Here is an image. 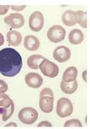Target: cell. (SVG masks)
<instances>
[{
  "label": "cell",
  "instance_id": "cell-21",
  "mask_svg": "<svg viewBox=\"0 0 90 129\" xmlns=\"http://www.w3.org/2000/svg\"><path fill=\"white\" fill-rule=\"evenodd\" d=\"M64 126L65 127H82V124L80 121L79 119H72L70 120L67 121L65 122Z\"/></svg>",
  "mask_w": 90,
  "mask_h": 129
},
{
  "label": "cell",
  "instance_id": "cell-1",
  "mask_svg": "<svg viewBox=\"0 0 90 129\" xmlns=\"http://www.w3.org/2000/svg\"><path fill=\"white\" fill-rule=\"evenodd\" d=\"M22 59L19 53L12 48L0 50V73L5 77H15L21 71Z\"/></svg>",
  "mask_w": 90,
  "mask_h": 129
},
{
  "label": "cell",
  "instance_id": "cell-7",
  "mask_svg": "<svg viewBox=\"0 0 90 129\" xmlns=\"http://www.w3.org/2000/svg\"><path fill=\"white\" fill-rule=\"evenodd\" d=\"M44 25V17L40 12L36 11L30 15L29 26L32 31L37 32L42 30Z\"/></svg>",
  "mask_w": 90,
  "mask_h": 129
},
{
  "label": "cell",
  "instance_id": "cell-16",
  "mask_svg": "<svg viewBox=\"0 0 90 129\" xmlns=\"http://www.w3.org/2000/svg\"><path fill=\"white\" fill-rule=\"evenodd\" d=\"M45 58L39 54H34L30 56L27 59V64L29 68L33 70H38L40 64Z\"/></svg>",
  "mask_w": 90,
  "mask_h": 129
},
{
  "label": "cell",
  "instance_id": "cell-22",
  "mask_svg": "<svg viewBox=\"0 0 90 129\" xmlns=\"http://www.w3.org/2000/svg\"><path fill=\"white\" fill-rule=\"evenodd\" d=\"M8 90V85L5 81L0 80V93H5Z\"/></svg>",
  "mask_w": 90,
  "mask_h": 129
},
{
  "label": "cell",
  "instance_id": "cell-24",
  "mask_svg": "<svg viewBox=\"0 0 90 129\" xmlns=\"http://www.w3.org/2000/svg\"><path fill=\"white\" fill-rule=\"evenodd\" d=\"M10 7L12 10H15V11H22L24 9H25L26 6L25 5H22V6H13L12 5L10 6Z\"/></svg>",
  "mask_w": 90,
  "mask_h": 129
},
{
  "label": "cell",
  "instance_id": "cell-8",
  "mask_svg": "<svg viewBox=\"0 0 90 129\" xmlns=\"http://www.w3.org/2000/svg\"><path fill=\"white\" fill-rule=\"evenodd\" d=\"M4 22L12 28H20L25 24V19L21 13H11L4 18Z\"/></svg>",
  "mask_w": 90,
  "mask_h": 129
},
{
  "label": "cell",
  "instance_id": "cell-9",
  "mask_svg": "<svg viewBox=\"0 0 90 129\" xmlns=\"http://www.w3.org/2000/svg\"><path fill=\"white\" fill-rule=\"evenodd\" d=\"M71 51L70 49L65 46H59L55 49L53 57L55 60L59 63L65 62L70 59Z\"/></svg>",
  "mask_w": 90,
  "mask_h": 129
},
{
  "label": "cell",
  "instance_id": "cell-20",
  "mask_svg": "<svg viewBox=\"0 0 90 129\" xmlns=\"http://www.w3.org/2000/svg\"><path fill=\"white\" fill-rule=\"evenodd\" d=\"M13 102L8 95L6 93H0V107H7Z\"/></svg>",
  "mask_w": 90,
  "mask_h": 129
},
{
  "label": "cell",
  "instance_id": "cell-26",
  "mask_svg": "<svg viewBox=\"0 0 90 129\" xmlns=\"http://www.w3.org/2000/svg\"><path fill=\"white\" fill-rule=\"evenodd\" d=\"M4 43V38L3 35L0 33V46L3 45Z\"/></svg>",
  "mask_w": 90,
  "mask_h": 129
},
{
  "label": "cell",
  "instance_id": "cell-13",
  "mask_svg": "<svg viewBox=\"0 0 90 129\" xmlns=\"http://www.w3.org/2000/svg\"><path fill=\"white\" fill-rule=\"evenodd\" d=\"M84 36L81 30L79 29H74L70 32L68 35V40L72 45H77L81 44L83 41Z\"/></svg>",
  "mask_w": 90,
  "mask_h": 129
},
{
  "label": "cell",
  "instance_id": "cell-18",
  "mask_svg": "<svg viewBox=\"0 0 90 129\" xmlns=\"http://www.w3.org/2000/svg\"><path fill=\"white\" fill-rule=\"evenodd\" d=\"M15 110V104L12 102L10 106L7 107H2L0 108V114L2 115L3 121H6L11 117Z\"/></svg>",
  "mask_w": 90,
  "mask_h": 129
},
{
  "label": "cell",
  "instance_id": "cell-10",
  "mask_svg": "<svg viewBox=\"0 0 90 129\" xmlns=\"http://www.w3.org/2000/svg\"><path fill=\"white\" fill-rule=\"evenodd\" d=\"M25 83L29 87L37 89L42 86L43 81L42 77L36 73H30L25 76Z\"/></svg>",
  "mask_w": 90,
  "mask_h": 129
},
{
  "label": "cell",
  "instance_id": "cell-5",
  "mask_svg": "<svg viewBox=\"0 0 90 129\" xmlns=\"http://www.w3.org/2000/svg\"><path fill=\"white\" fill-rule=\"evenodd\" d=\"M39 68L44 76L49 78L56 77L59 74V68L55 63L45 59L40 64Z\"/></svg>",
  "mask_w": 90,
  "mask_h": 129
},
{
  "label": "cell",
  "instance_id": "cell-6",
  "mask_svg": "<svg viewBox=\"0 0 90 129\" xmlns=\"http://www.w3.org/2000/svg\"><path fill=\"white\" fill-rule=\"evenodd\" d=\"M66 31L62 26L55 25L51 27L48 30L47 36L52 42L58 43L64 39Z\"/></svg>",
  "mask_w": 90,
  "mask_h": 129
},
{
  "label": "cell",
  "instance_id": "cell-19",
  "mask_svg": "<svg viewBox=\"0 0 90 129\" xmlns=\"http://www.w3.org/2000/svg\"><path fill=\"white\" fill-rule=\"evenodd\" d=\"M74 18L76 22L79 24L80 26L83 28H86L87 27V22H86V13L82 10L74 12Z\"/></svg>",
  "mask_w": 90,
  "mask_h": 129
},
{
  "label": "cell",
  "instance_id": "cell-3",
  "mask_svg": "<svg viewBox=\"0 0 90 129\" xmlns=\"http://www.w3.org/2000/svg\"><path fill=\"white\" fill-rule=\"evenodd\" d=\"M73 112V106L71 101L67 98H61L57 101L56 113L60 118L70 116Z\"/></svg>",
  "mask_w": 90,
  "mask_h": 129
},
{
  "label": "cell",
  "instance_id": "cell-25",
  "mask_svg": "<svg viewBox=\"0 0 90 129\" xmlns=\"http://www.w3.org/2000/svg\"><path fill=\"white\" fill-rule=\"evenodd\" d=\"M38 127H52V125L51 123L50 122H49L48 121H43L40 122V123L38 124Z\"/></svg>",
  "mask_w": 90,
  "mask_h": 129
},
{
  "label": "cell",
  "instance_id": "cell-2",
  "mask_svg": "<svg viewBox=\"0 0 90 129\" xmlns=\"http://www.w3.org/2000/svg\"><path fill=\"white\" fill-rule=\"evenodd\" d=\"M54 92L50 88H44L40 93L39 106L44 113H51L54 107Z\"/></svg>",
  "mask_w": 90,
  "mask_h": 129
},
{
  "label": "cell",
  "instance_id": "cell-11",
  "mask_svg": "<svg viewBox=\"0 0 90 129\" xmlns=\"http://www.w3.org/2000/svg\"><path fill=\"white\" fill-rule=\"evenodd\" d=\"M24 47L30 51L37 50L40 47V41L33 35H27L24 38Z\"/></svg>",
  "mask_w": 90,
  "mask_h": 129
},
{
  "label": "cell",
  "instance_id": "cell-23",
  "mask_svg": "<svg viewBox=\"0 0 90 129\" xmlns=\"http://www.w3.org/2000/svg\"><path fill=\"white\" fill-rule=\"evenodd\" d=\"M10 6L0 5V15H4L8 12Z\"/></svg>",
  "mask_w": 90,
  "mask_h": 129
},
{
  "label": "cell",
  "instance_id": "cell-4",
  "mask_svg": "<svg viewBox=\"0 0 90 129\" xmlns=\"http://www.w3.org/2000/svg\"><path fill=\"white\" fill-rule=\"evenodd\" d=\"M38 112L36 109L32 107H24L19 111L18 113V118L19 120L24 124H34L38 118Z\"/></svg>",
  "mask_w": 90,
  "mask_h": 129
},
{
  "label": "cell",
  "instance_id": "cell-27",
  "mask_svg": "<svg viewBox=\"0 0 90 129\" xmlns=\"http://www.w3.org/2000/svg\"><path fill=\"white\" fill-rule=\"evenodd\" d=\"M6 127H17V124H15V122H10V123L6 125Z\"/></svg>",
  "mask_w": 90,
  "mask_h": 129
},
{
  "label": "cell",
  "instance_id": "cell-12",
  "mask_svg": "<svg viewBox=\"0 0 90 129\" xmlns=\"http://www.w3.org/2000/svg\"><path fill=\"white\" fill-rule=\"evenodd\" d=\"M7 42L12 47H16L22 42V37L21 33L17 31H9L7 33Z\"/></svg>",
  "mask_w": 90,
  "mask_h": 129
},
{
  "label": "cell",
  "instance_id": "cell-15",
  "mask_svg": "<svg viewBox=\"0 0 90 129\" xmlns=\"http://www.w3.org/2000/svg\"><path fill=\"white\" fill-rule=\"evenodd\" d=\"M78 84L76 80L71 82H64L62 81L60 84L61 89L64 93L67 94H72L77 90Z\"/></svg>",
  "mask_w": 90,
  "mask_h": 129
},
{
  "label": "cell",
  "instance_id": "cell-14",
  "mask_svg": "<svg viewBox=\"0 0 90 129\" xmlns=\"http://www.w3.org/2000/svg\"><path fill=\"white\" fill-rule=\"evenodd\" d=\"M78 71L74 67H68L64 71L62 76V81L64 82H71L77 79Z\"/></svg>",
  "mask_w": 90,
  "mask_h": 129
},
{
  "label": "cell",
  "instance_id": "cell-17",
  "mask_svg": "<svg viewBox=\"0 0 90 129\" xmlns=\"http://www.w3.org/2000/svg\"><path fill=\"white\" fill-rule=\"evenodd\" d=\"M74 12L73 10H67L62 14L61 19L64 25L68 27L76 25V22L74 18Z\"/></svg>",
  "mask_w": 90,
  "mask_h": 129
}]
</instances>
